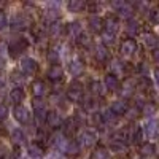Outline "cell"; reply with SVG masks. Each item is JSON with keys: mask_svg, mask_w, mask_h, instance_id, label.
<instances>
[{"mask_svg": "<svg viewBox=\"0 0 159 159\" xmlns=\"http://www.w3.org/2000/svg\"><path fill=\"white\" fill-rule=\"evenodd\" d=\"M7 49H8V56L11 59H19V57H22L24 52L29 49V42L22 37L15 38L13 42H10L7 45Z\"/></svg>", "mask_w": 159, "mask_h": 159, "instance_id": "6da1fadb", "label": "cell"}, {"mask_svg": "<svg viewBox=\"0 0 159 159\" xmlns=\"http://www.w3.org/2000/svg\"><path fill=\"white\" fill-rule=\"evenodd\" d=\"M65 97H67L69 102L81 103V100H83V97H84V86H83V83L78 81V80H73V81L67 86Z\"/></svg>", "mask_w": 159, "mask_h": 159, "instance_id": "7a4b0ae2", "label": "cell"}, {"mask_svg": "<svg viewBox=\"0 0 159 159\" xmlns=\"http://www.w3.org/2000/svg\"><path fill=\"white\" fill-rule=\"evenodd\" d=\"M111 8L115 10L118 18H124L126 21L132 19V15H134V7L129 2H124V0H119V2H111Z\"/></svg>", "mask_w": 159, "mask_h": 159, "instance_id": "3957f363", "label": "cell"}, {"mask_svg": "<svg viewBox=\"0 0 159 159\" xmlns=\"http://www.w3.org/2000/svg\"><path fill=\"white\" fill-rule=\"evenodd\" d=\"M49 145L54 148L57 153H65V148L69 145V140L61 130H54L49 137Z\"/></svg>", "mask_w": 159, "mask_h": 159, "instance_id": "277c9868", "label": "cell"}, {"mask_svg": "<svg viewBox=\"0 0 159 159\" xmlns=\"http://www.w3.org/2000/svg\"><path fill=\"white\" fill-rule=\"evenodd\" d=\"M32 107L35 113V119L38 123H46V116H48V107L46 102L43 99H34L32 100Z\"/></svg>", "mask_w": 159, "mask_h": 159, "instance_id": "5b68a950", "label": "cell"}, {"mask_svg": "<svg viewBox=\"0 0 159 159\" xmlns=\"http://www.w3.org/2000/svg\"><path fill=\"white\" fill-rule=\"evenodd\" d=\"M78 143H80V147L81 148H91V147H94L96 145V142H97V135L94 134L92 130H83L81 134L78 135V140H76Z\"/></svg>", "mask_w": 159, "mask_h": 159, "instance_id": "8992f818", "label": "cell"}, {"mask_svg": "<svg viewBox=\"0 0 159 159\" xmlns=\"http://www.w3.org/2000/svg\"><path fill=\"white\" fill-rule=\"evenodd\" d=\"M137 49H139V46H137V42L134 38H126V40H123V43L119 45V52H121V56H124V57L134 56L137 52Z\"/></svg>", "mask_w": 159, "mask_h": 159, "instance_id": "52a82bcc", "label": "cell"}, {"mask_svg": "<svg viewBox=\"0 0 159 159\" xmlns=\"http://www.w3.org/2000/svg\"><path fill=\"white\" fill-rule=\"evenodd\" d=\"M119 29H121V24H119L118 16L108 15L107 18H103V30L105 32H108V34H111V35L116 37V34L119 32Z\"/></svg>", "mask_w": 159, "mask_h": 159, "instance_id": "ba28073f", "label": "cell"}, {"mask_svg": "<svg viewBox=\"0 0 159 159\" xmlns=\"http://www.w3.org/2000/svg\"><path fill=\"white\" fill-rule=\"evenodd\" d=\"M143 132H145V137L156 139L159 135V121L156 118H148L143 124Z\"/></svg>", "mask_w": 159, "mask_h": 159, "instance_id": "9c48e42d", "label": "cell"}, {"mask_svg": "<svg viewBox=\"0 0 159 159\" xmlns=\"http://www.w3.org/2000/svg\"><path fill=\"white\" fill-rule=\"evenodd\" d=\"M62 123H64V118H62V113H61L59 110H51V111H48L46 123H45V124H46L49 129L56 130V129H59V127L62 126Z\"/></svg>", "mask_w": 159, "mask_h": 159, "instance_id": "30bf717a", "label": "cell"}, {"mask_svg": "<svg viewBox=\"0 0 159 159\" xmlns=\"http://www.w3.org/2000/svg\"><path fill=\"white\" fill-rule=\"evenodd\" d=\"M19 70L24 75H35L37 70H38V64L32 57H22L21 62H19Z\"/></svg>", "mask_w": 159, "mask_h": 159, "instance_id": "8fae6325", "label": "cell"}, {"mask_svg": "<svg viewBox=\"0 0 159 159\" xmlns=\"http://www.w3.org/2000/svg\"><path fill=\"white\" fill-rule=\"evenodd\" d=\"M76 130H78V123L75 121V118H65L64 119V123L61 126V132L65 135V137H73L76 134Z\"/></svg>", "mask_w": 159, "mask_h": 159, "instance_id": "7c38bea8", "label": "cell"}, {"mask_svg": "<svg viewBox=\"0 0 159 159\" xmlns=\"http://www.w3.org/2000/svg\"><path fill=\"white\" fill-rule=\"evenodd\" d=\"M13 116H15V119L19 124H29L30 123V113L24 105H18V107L13 108Z\"/></svg>", "mask_w": 159, "mask_h": 159, "instance_id": "4fadbf2b", "label": "cell"}, {"mask_svg": "<svg viewBox=\"0 0 159 159\" xmlns=\"http://www.w3.org/2000/svg\"><path fill=\"white\" fill-rule=\"evenodd\" d=\"M29 24H30V21H29L27 15H25V13H19V15H16L11 19L10 25H11V29H15V30H25L29 27Z\"/></svg>", "mask_w": 159, "mask_h": 159, "instance_id": "5bb4252c", "label": "cell"}, {"mask_svg": "<svg viewBox=\"0 0 159 159\" xmlns=\"http://www.w3.org/2000/svg\"><path fill=\"white\" fill-rule=\"evenodd\" d=\"M145 139V132L142 126H129V142L135 143V145H142Z\"/></svg>", "mask_w": 159, "mask_h": 159, "instance_id": "9a60e30c", "label": "cell"}, {"mask_svg": "<svg viewBox=\"0 0 159 159\" xmlns=\"http://www.w3.org/2000/svg\"><path fill=\"white\" fill-rule=\"evenodd\" d=\"M110 73L115 76H126V69H127V62H123L119 59H111L110 61Z\"/></svg>", "mask_w": 159, "mask_h": 159, "instance_id": "2e32d148", "label": "cell"}, {"mask_svg": "<svg viewBox=\"0 0 159 159\" xmlns=\"http://www.w3.org/2000/svg\"><path fill=\"white\" fill-rule=\"evenodd\" d=\"M48 35L51 38H54V40H61L62 37L67 35V30H65V25L62 22H54V24H51L49 27H48Z\"/></svg>", "mask_w": 159, "mask_h": 159, "instance_id": "e0dca14e", "label": "cell"}, {"mask_svg": "<svg viewBox=\"0 0 159 159\" xmlns=\"http://www.w3.org/2000/svg\"><path fill=\"white\" fill-rule=\"evenodd\" d=\"M10 139H11L13 145H15L16 148L22 147V145H25V142H27V135H25V132H24L22 129H19V127L13 129V130L10 132Z\"/></svg>", "mask_w": 159, "mask_h": 159, "instance_id": "ac0fdd59", "label": "cell"}, {"mask_svg": "<svg viewBox=\"0 0 159 159\" xmlns=\"http://www.w3.org/2000/svg\"><path fill=\"white\" fill-rule=\"evenodd\" d=\"M89 94L94 96V97H103L105 94H107V89H105L103 83L99 81V80H92V81H89Z\"/></svg>", "mask_w": 159, "mask_h": 159, "instance_id": "d6986e66", "label": "cell"}, {"mask_svg": "<svg viewBox=\"0 0 159 159\" xmlns=\"http://www.w3.org/2000/svg\"><path fill=\"white\" fill-rule=\"evenodd\" d=\"M48 92V86L43 80H35L32 83V94H34V99H43Z\"/></svg>", "mask_w": 159, "mask_h": 159, "instance_id": "ffe728a7", "label": "cell"}, {"mask_svg": "<svg viewBox=\"0 0 159 159\" xmlns=\"http://www.w3.org/2000/svg\"><path fill=\"white\" fill-rule=\"evenodd\" d=\"M135 91H137V81L135 80H132V78H127L126 81L123 83V89H121V96L123 99H129L135 94Z\"/></svg>", "mask_w": 159, "mask_h": 159, "instance_id": "44dd1931", "label": "cell"}, {"mask_svg": "<svg viewBox=\"0 0 159 159\" xmlns=\"http://www.w3.org/2000/svg\"><path fill=\"white\" fill-rule=\"evenodd\" d=\"M25 99V91L22 88H13L10 92H8V100L15 105V107H18V105H22L21 102Z\"/></svg>", "mask_w": 159, "mask_h": 159, "instance_id": "7402d4cb", "label": "cell"}, {"mask_svg": "<svg viewBox=\"0 0 159 159\" xmlns=\"http://www.w3.org/2000/svg\"><path fill=\"white\" fill-rule=\"evenodd\" d=\"M88 27L94 34H102L103 32V18H100L99 15H96V16L91 15L88 19Z\"/></svg>", "mask_w": 159, "mask_h": 159, "instance_id": "603a6c76", "label": "cell"}, {"mask_svg": "<svg viewBox=\"0 0 159 159\" xmlns=\"http://www.w3.org/2000/svg\"><path fill=\"white\" fill-rule=\"evenodd\" d=\"M92 52H94V59H96L99 64H105V62L110 59V51H108V48H105L102 43H100V45H96Z\"/></svg>", "mask_w": 159, "mask_h": 159, "instance_id": "cb8c5ba5", "label": "cell"}, {"mask_svg": "<svg viewBox=\"0 0 159 159\" xmlns=\"http://www.w3.org/2000/svg\"><path fill=\"white\" fill-rule=\"evenodd\" d=\"M65 30H67V37L76 40L83 34V25H81L80 21H72V22H69L67 25H65Z\"/></svg>", "mask_w": 159, "mask_h": 159, "instance_id": "d4e9b609", "label": "cell"}, {"mask_svg": "<svg viewBox=\"0 0 159 159\" xmlns=\"http://www.w3.org/2000/svg\"><path fill=\"white\" fill-rule=\"evenodd\" d=\"M103 86H105V89L110 91V92H116L119 88H121V83H119L118 76H115L111 73H107L105 78H103Z\"/></svg>", "mask_w": 159, "mask_h": 159, "instance_id": "484cf974", "label": "cell"}, {"mask_svg": "<svg viewBox=\"0 0 159 159\" xmlns=\"http://www.w3.org/2000/svg\"><path fill=\"white\" fill-rule=\"evenodd\" d=\"M69 72H70V75L75 76V78L81 76V75L84 73V64H83V61L80 59V57L72 59L70 64H69Z\"/></svg>", "mask_w": 159, "mask_h": 159, "instance_id": "4316f807", "label": "cell"}, {"mask_svg": "<svg viewBox=\"0 0 159 159\" xmlns=\"http://www.w3.org/2000/svg\"><path fill=\"white\" fill-rule=\"evenodd\" d=\"M46 76L51 83H57V81H62L64 78V70L61 65H51V67L48 69L46 72Z\"/></svg>", "mask_w": 159, "mask_h": 159, "instance_id": "83f0119b", "label": "cell"}, {"mask_svg": "<svg viewBox=\"0 0 159 159\" xmlns=\"http://www.w3.org/2000/svg\"><path fill=\"white\" fill-rule=\"evenodd\" d=\"M49 137H51V134H48V130L43 129V127H38L35 130V143L40 145L43 150H45L46 145L49 143Z\"/></svg>", "mask_w": 159, "mask_h": 159, "instance_id": "f1b7e54d", "label": "cell"}, {"mask_svg": "<svg viewBox=\"0 0 159 159\" xmlns=\"http://www.w3.org/2000/svg\"><path fill=\"white\" fill-rule=\"evenodd\" d=\"M81 147H80V143L76 142V140H70L69 142V145H67V148H65V156H67L69 159H75V157H78L80 154H81Z\"/></svg>", "mask_w": 159, "mask_h": 159, "instance_id": "f546056e", "label": "cell"}, {"mask_svg": "<svg viewBox=\"0 0 159 159\" xmlns=\"http://www.w3.org/2000/svg\"><path fill=\"white\" fill-rule=\"evenodd\" d=\"M142 40H143V43L147 48L150 49H156L157 45H159V38L154 32H143L142 34Z\"/></svg>", "mask_w": 159, "mask_h": 159, "instance_id": "4dcf8cb0", "label": "cell"}, {"mask_svg": "<svg viewBox=\"0 0 159 159\" xmlns=\"http://www.w3.org/2000/svg\"><path fill=\"white\" fill-rule=\"evenodd\" d=\"M127 108H129V103H127V100H124V99H118V100H115V102L111 103V107H110V110H111L116 116L126 115Z\"/></svg>", "mask_w": 159, "mask_h": 159, "instance_id": "1f68e13d", "label": "cell"}, {"mask_svg": "<svg viewBox=\"0 0 159 159\" xmlns=\"http://www.w3.org/2000/svg\"><path fill=\"white\" fill-rule=\"evenodd\" d=\"M108 150L113 151V153H116V154H124L127 151V145L124 142H121V140L111 137L110 139V143H108Z\"/></svg>", "mask_w": 159, "mask_h": 159, "instance_id": "d6a6232c", "label": "cell"}, {"mask_svg": "<svg viewBox=\"0 0 159 159\" xmlns=\"http://www.w3.org/2000/svg\"><path fill=\"white\" fill-rule=\"evenodd\" d=\"M142 159H150L151 156H154L156 153V145L154 143H150V142H145L140 145V150H139Z\"/></svg>", "mask_w": 159, "mask_h": 159, "instance_id": "836d02e7", "label": "cell"}, {"mask_svg": "<svg viewBox=\"0 0 159 159\" xmlns=\"http://www.w3.org/2000/svg\"><path fill=\"white\" fill-rule=\"evenodd\" d=\"M27 154L32 159H43L45 157V150L34 142V143H29L27 145Z\"/></svg>", "mask_w": 159, "mask_h": 159, "instance_id": "e575fe53", "label": "cell"}, {"mask_svg": "<svg viewBox=\"0 0 159 159\" xmlns=\"http://www.w3.org/2000/svg\"><path fill=\"white\" fill-rule=\"evenodd\" d=\"M46 61H48L51 65H59L61 51H59L57 46H52V48H48V49H46Z\"/></svg>", "mask_w": 159, "mask_h": 159, "instance_id": "d590c367", "label": "cell"}, {"mask_svg": "<svg viewBox=\"0 0 159 159\" xmlns=\"http://www.w3.org/2000/svg\"><path fill=\"white\" fill-rule=\"evenodd\" d=\"M124 29H126V34L129 37H135L137 34H140V22L135 18H132V19H129L126 22V27Z\"/></svg>", "mask_w": 159, "mask_h": 159, "instance_id": "8d00e7d4", "label": "cell"}, {"mask_svg": "<svg viewBox=\"0 0 159 159\" xmlns=\"http://www.w3.org/2000/svg\"><path fill=\"white\" fill-rule=\"evenodd\" d=\"M91 159H111L110 150L103 145H99V147L94 150V153L91 154Z\"/></svg>", "mask_w": 159, "mask_h": 159, "instance_id": "74e56055", "label": "cell"}, {"mask_svg": "<svg viewBox=\"0 0 159 159\" xmlns=\"http://www.w3.org/2000/svg\"><path fill=\"white\" fill-rule=\"evenodd\" d=\"M118 118L119 116H116L110 108H107L105 111H102V119H103V124L105 126H116V123H118Z\"/></svg>", "mask_w": 159, "mask_h": 159, "instance_id": "f35d334b", "label": "cell"}, {"mask_svg": "<svg viewBox=\"0 0 159 159\" xmlns=\"http://www.w3.org/2000/svg\"><path fill=\"white\" fill-rule=\"evenodd\" d=\"M10 81H11V83H15L16 88H21V86L24 84V81H25V75H24L19 69H16V70H13V72H11V75H10Z\"/></svg>", "mask_w": 159, "mask_h": 159, "instance_id": "ab89813d", "label": "cell"}, {"mask_svg": "<svg viewBox=\"0 0 159 159\" xmlns=\"http://www.w3.org/2000/svg\"><path fill=\"white\" fill-rule=\"evenodd\" d=\"M67 10L70 13H81L83 10H86V3L83 0H70L67 3Z\"/></svg>", "mask_w": 159, "mask_h": 159, "instance_id": "60d3db41", "label": "cell"}, {"mask_svg": "<svg viewBox=\"0 0 159 159\" xmlns=\"http://www.w3.org/2000/svg\"><path fill=\"white\" fill-rule=\"evenodd\" d=\"M157 107H156V103L148 100L147 103L143 105V108H142V115H145L147 118H154V113H156Z\"/></svg>", "mask_w": 159, "mask_h": 159, "instance_id": "b9f144b4", "label": "cell"}, {"mask_svg": "<svg viewBox=\"0 0 159 159\" xmlns=\"http://www.w3.org/2000/svg\"><path fill=\"white\" fill-rule=\"evenodd\" d=\"M75 42H76L78 46H81V48H84V49H86V48H92V40H91V37L86 35L84 32L80 35V37L75 40Z\"/></svg>", "mask_w": 159, "mask_h": 159, "instance_id": "7bdbcfd3", "label": "cell"}, {"mask_svg": "<svg viewBox=\"0 0 159 159\" xmlns=\"http://www.w3.org/2000/svg\"><path fill=\"white\" fill-rule=\"evenodd\" d=\"M100 38H102V45H103L105 48L113 46V45H115V42H116V37H115V35H111V34H108V32H105V30L100 34Z\"/></svg>", "mask_w": 159, "mask_h": 159, "instance_id": "ee69618b", "label": "cell"}, {"mask_svg": "<svg viewBox=\"0 0 159 159\" xmlns=\"http://www.w3.org/2000/svg\"><path fill=\"white\" fill-rule=\"evenodd\" d=\"M88 111H84L83 108H80V110H76V113L73 115V118H75V121L78 123V126H81V124H86L88 123Z\"/></svg>", "mask_w": 159, "mask_h": 159, "instance_id": "f6af8a7d", "label": "cell"}, {"mask_svg": "<svg viewBox=\"0 0 159 159\" xmlns=\"http://www.w3.org/2000/svg\"><path fill=\"white\" fill-rule=\"evenodd\" d=\"M140 115H142L140 108H137L135 105H134V107H129V108H127V111H126V115H124V116L129 119V121H135V119H137Z\"/></svg>", "mask_w": 159, "mask_h": 159, "instance_id": "bcb514c9", "label": "cell"}, {"mask_svg": "<svg viewBox=\"0 0 159 159\" xmlns=\"http://www.w3.org/2000/svg\"><path fill=\"white\" fill-rule=\"evenodd\" d=\"M148 19H150V22H151V24L159 25V7L151 8V10L148 11Z\"/></svg>", "mask_w": 159, "mask_h": 159, "instance_id": "7dc6e473", "label": "cell"}, {"mask_svg": "<svg viewBox=\"0 0 159 159\" xmlns=\"http://www.w3.org/2000/svg\"><path fill=\"white\" fill-rule=\"evenodd\" d=\"M102 3L100 2H91V3H86V10L89 13H92V16H96V13H99L102 10Z\"/></svg>", "mask_w": 159, "mask_h": 159, "instance_id": "c3c4849f", "label": "cell"}, {"mask_svg": "<svg viewBox=\"0 0 159 159\" xmlns=\"http://www.w3.org/2000/svg\"><path fill=\"white\" fill-rule=\"evenodd\" d=\"M8 113H10V110H8L7 105H5V103H0V121H5L7 116H8Z\"/></svg>", "mask_w": 159, "mask_h": 159, "instance_id": "681fc988", "label": "cell"}, {"mask_svg": "<svg viewBox=\"0 0 159 159\" xmlns=\"http://www.w3.org/2000/svg\"><path fill=\"white\" fill-rule=\"evenodd\" d=\"M7 25H8V18H7V15H5V11L0 10V30L5 29Z\"/></svg>", "mask_w": 159, "mask_h": 159, "instance_id": "f907efd6", "label": "cell"}, {"mask_svg": "<svg viewBox=\"0 0 159 159\" xmlns=\"http://www.w3.org/2000/svg\"><path fill=\"white\" fill-rule=\"evenodd\" d=\"M8 154H10V150H8V147L5 143H2L0 142V159H5V157H8Z\"/></svg>", "mask_w": 159, "mask_h": 159, "instance_id": "816d5d0a", "label": "cell"}, {"mask_svg": "<svg viewBox=\"0 0 159 159\" xmlns=\"http://www.w3.org/2000/svg\"><path fill=\"white\" fill-rule=\"evenodd\" d=\"M132 7H134V11H145V10L148 8V3H145V2H137V3H134Z\"/></svg>", "mask_w": 159, "mask_h": 159, "instance_id": "f5cc1de1", "label": "cell"}, {"mask_svg": "<svg viewBox=\"0 0 159 159\" xmlns=\"http://www.w3.org/2000/svg\"><path fill=\"white\" fill-rule=\"evenodd\" d=\"M7 159H22V156H21L19 150H18V148H15V151H13V153H10Z\"/></svg>", "mask_w": 159, "mask_h": 159, "instance_id": "db71d44e", "label": "cell"}, {"mask_svg": "<svg viewBox=\"0 0 159 159\" xmlns=\"http://www.w3.org/2000/svg\"><path fill=\"white\" fill-rule=\"evenodd\" d=\"M151 56H153V61L159 64V48H156V49H153V52H151Z\"/></svg>", "mask_w": 159, "mask_h": 159, "instance_id": "11a10c76", "label": "cell"}, {"mask_svg": "<svg viewBox=\"0 0 159 159\" xmlns=\"http://www.w3.org/2000/svg\"><path fill=\"white\" fill-rule=\"evenodd\" d=\"M153 73H154V81H156V84L159 86V67H157V69H154V72H153Z\"/></svg>", "mask_w": 159, "mask_h": 159, "instance_id": "9f6ffc18", "label": "cell"}, {"mask_svg": "<svg viewBox=\"0 0 159 159\" xmlns=\"http://www.w3.org/2000/svg\"><path fill=\"white\" fill-rule=\"evenodd\" d=\"M3 69H5V57L0 56V72H2Z\"/></svg>", "mask_w": 159, "mask_h": 159, "instance_id": "6f0895ef", "label": "cell"}, {"mask_svg": "<svg viewBox=\"0 0 159 159\" xmlns=\"http://www.w3.org/2000/svg\"><path fill=\"white\" fill-rule=\"evenodd\" d=\"M2 134H3V126L0 124V135H2Z\"/></svg>", "mask_w": 159, "mask_h": 159, "instance_id": "680465c9", "label": "cell"}]
</instances>
